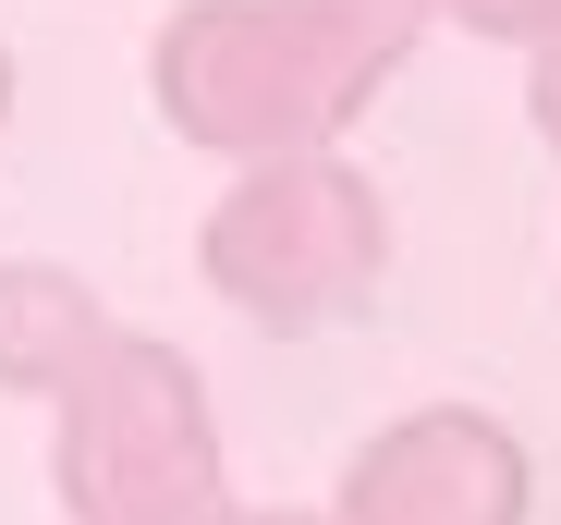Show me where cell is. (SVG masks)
<instances>
[{
  "label": "cell",
  "mask_w": 561,
  "mask_h": 525,
  "mask_svg": "<svg viewBox=\"0 0 561 525\" xmlns=\"http://www.w3.org/2000/svg\"><path fill=\"white\" fill-rule=\"evenodd\" d=\"M525 111H537V135L561 147V0H549V25L525 37Z\"/></svg>",
  "instance_id": "cell-7"
},
{
  "label": "cell",
  "mask_w": 561,
  "mask_h": 525,
  "mask_svg": "<svg viewBox=\"0 0 561 525\" xmlns=\"http://www.w3.org/2000/svg\"><path fill=\"white\" fill-rule=\"evenodd\" d=\"M49 489L61 525H232L208 367L159 330H111L49 403Z\"/></svg>",
  "instance_id": "cell-2"
},
{
  "label": "cell",
  "mask_w": 561,
  "mask_h": 525,
  "mask_svg": "<svg viewBox=\"0 0 561 525\" xmlns=\"http://www.w3.org/2000/svg\"><path fill=\"white\" fill-rule=\"evenodd\" d=\"M232 525H342V513H306V501H232Z\"/></svg>",
  "instance_id": "cell-9"
},
{
  "label": "cell",
  "mask_w": 561,
  "mask_h": 525,
  "mask_svg": "<svg viewBox=\"0 0 561 525\" xmlns=\"http://www.w3.org/2000/svg\"><path fill=\"white\" fill-rule=\"evenodd\" d=\"M147 99L196 159H294V147H342L379 85H366L306 0H171V25L147 37Z\"/></svg>",
  "instance_id": "cell-3"
},
{
  "label": "cell",
  "mask_w": 561,
  "mask_h": 525,
  "mask_svg": "<svg viewBox=\"0 0 561 525\" xmlns=\"http://www.w3.org/2000/svg\"><path fill=\"white\" fill-rule=\"evenodd\" d=\"M330 513L342 525H525L537 513V453L489 403H415V415L354 441Z\"/></svg>",
  "instance_id": "cell-4"
},
{
  "label": "cell",
  "mask_w": 561,
  "mask_h": 525,
  "mask_svg": "<svg viewBox=\"0 0 561 525\" xmlns=\"http://www.w3.org/2000/svg\"><path fill=\"white\" fill-rule=\"evenodd\" d=\"M306 25H318V37H330V49L366 73V85H391L439 13H427V0H306Z\"/></svg>",
  "instance_id": "cell-6"
},
{
  "label": "cell",
  "mask_w": 561,
  "mask_h": 525,
  "mask_svg": "<svg viewBox=\"0 0 561 525\" xmlns=\"http://www.w3.org/2000/svg\"><path fill=\"white\" fill-rule=\"evenodd\" d=\"M427 13L463 25V37H513V49H525V37L549 25V0H427Z\"/></svg>",
  "instance_id": "cell-8"
},
{
  "label": "cell",
  "mask_w": 561,
  "mask_h": 525,
  "mask_svg": "<svg viewBox=\"0 0 561 525\" xmlns=\"http://www.w3.org/2000/svg\"><path fill=\"white\" fill-rule=\"evenodd\" d=\"M0 123H13V49H0Z\"/></svg>",
  "instance_id": "cell-10"
},
{
  "label": "cell",
  "mask_w": 561,
  "mask_h": 525,
  "mask_svg": "<svg viewBox=\"0 0 561 525\" xmlns=\"http://www.w3.org/2000/svg\"><path fill=\"white\" fill-rule=\"evenodd\" d=\"M196 270L208 294L268 330V342H306L379 306L391 282V208L379 184L342 159V147H294V159H244L232 184L196 220Z\"/></svg>",
  "instance_id": "cell-1"
},
{
  "label": "cell",
  "mask_w": 561,
  "mask_h": 525,
  "mask_svg": "<svg viewBox=\"0 0 561 525\" xmlns=\"http://www.w3.org/2000/svg\"><path fill=\"white\" fill-rule=\"evenodd\" d=\"M99 342H111V306L85 270H61V256H13L0 270V391L13 403H61Z\"/></svg>",
  "instance_id": "cell-5"
}]
</instances>
